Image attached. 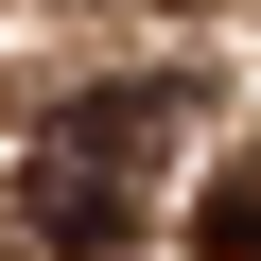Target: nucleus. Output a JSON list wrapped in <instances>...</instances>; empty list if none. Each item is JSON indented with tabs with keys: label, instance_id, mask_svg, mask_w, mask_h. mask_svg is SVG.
I'll return each mask as SVG.
<instances>
[{
	"label": "nucleus",
	"instance_id": "nucleus-1",
	"mask_svg": "<svg viewBox=\"0 0 261 261\" xmlns=\"http://www.w3.org/2000/svg\"><path fill=\"white\" fill-rule=\"evenodd\" d=\"M157 140H174V87H87L53 140H35V226H53V244H122Z\"/></svg>",
	"mask_w": 261,
	"mask_h": 261
}]
</instances>
